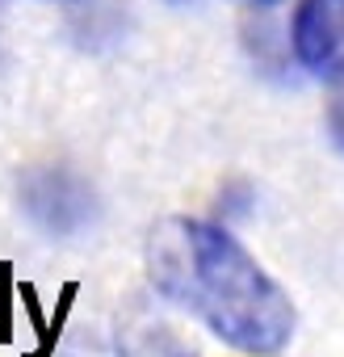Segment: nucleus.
I'll use <instances>...</instances> for the list:
<instances>
[{
  "label": "nucleus",
  "mask_w": 344,
  "mask_h": 357,
  "mask_svg": "<svg viewBox=\"0 0 344 357\" xmlns=\"http://www.w3.org/2000/svg\"><path fill=\"white\" fill-rule=\"evenodd\" d=\"M151 286L198 315L223 344L240 353H281L294 336L290 294L256 265V257L206 219H164L147 236Z\"/></svg>",
  "instance_id": "1"
},
{
  "label": "nucleus",
  "mask_w": 344,
  "mask_h": 357,
  "mask_svg": "<svg viewBox=\"0 0 344 357\" xmlns=\"http://www.w3.org/2000/svg\"><path fill=\"white\" fill-rule=\"evenodd\" d=\"M290 47L315 80L344 84V0H298Z\"/></svg>",
  "instance_id": "2"
},
{
  "label": "nucleus",
  "mask_w": 344,
  "mask_h": 357,
  "mask_svg": "<svg viewBox=\"0 0 344 357\" xmlns=\"http://www.w3.org/2000/svg\"><path fill=\"white\" fill-rule=\"evenodd\" d=\"M248 5H277V0H248Z\"/></svg>",
  "instance_id": "3"
}]
</instances>
